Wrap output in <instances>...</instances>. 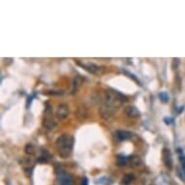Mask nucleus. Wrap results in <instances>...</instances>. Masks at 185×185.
<instances>
[{
	"label": "nucleus",
	"mask_w": 185,
	"mask_h": 185,
	"mask_svg": "<svg viewBox=\"0 0 185 185\" xmlns=\"http://www.w3.org/2000/svg\"><path fill=\"white\" fill-rule=\"evenodd\" d=\"M43 127H45L46 129L48 130H52L54 128L56 123L52 118V114H44V118H43Z\"/></svg>",
	"instance_id": "5"
},
{
	"label": "nucleus",
	"mask_w": 185,
	"mask_h": 185,
	"mask_svg": "<svg viewBox=\"0 0 185 185\" xmlns=\"http://www.w3.org/2000/svg\"><path fill=\"white\" fill-rule=\"evenodd\" d=\"M32 96H30V97H28V100H27V102H26V109H28L29 108V105H30V103H31V101H32Z\"/></svg>",
	"instance_id": "21"
},
{
	"label": "nucleus",
	"mask_w": 185,
	"mask_h": 185,
	"mask_svg": "<svg viewBox=\"0 0 185 185\" xmlns=\"http://www.w3.org/2000/svg\"><path fill=\"white\" fill-rule=\"evenodd\" d=\"M123 72H124V73L126 74L127 76L129 77V78H131L132 79H133V81H135V82H136L137 84H139V85H142V84H140V79H138L137 77L135 76V75H133V74H132V73H130V72H128V71H126V70H123Z\"/></svg>",
	"instance_id": "15"
},
{
	"label": "nucleus",
	"mask_w": 185,
	"mask_h": 185,
	"mask_svg": "<svg viewBox=\"0 0 185 185\" xmlns=\"http://www.w3.org/2000/svg\"><path fill=\"white\" fill-rule=\"evenodd\" d=\"M44 94L47 95H62L63 91L62 90H48L46 92H44Z\"/></svg>",
	"instance_id": "16"
},
{
	"label": "nucleus",
	"mask_w": 185,
	"mask_h": 185,
	"mask_svg": "<svg viewBox=\"0 0 185 185\" xmlns=\"http://www.w3.org/2000/svg\"><path fill=\"white\" fill-rule=\"evenodd\" d=\"M134 179H135L134 175H132V173H126V175L123 176L122 180H121V184H123V185H130L132 182L134 181Z\"/></svg>",
	"instance_id": "9"
},
{
	"label": "nucleus",
	"mask_w": 185,
	"mask_h": 185,
	"mask_svg": "<svg viewBox=\"0 0 185 185\" xmlns=\"http://www.w3.org/2000/svg\"><path fill=\"white\" fill-rule=\"evenodd\" d=\"M69 115V107L66 104L59 105L56 110V117L59 120H64Z\"/></svg>",
	"instance_id": "4"
},
{
	"label": "nucleus",
	"mask_w": 185,
	"mask_h": 185,
	"mask_svg": "<svg viewBox=\"0 0 185 185\" xmlns=\"http://www.w3.org/2000/svg\"><path fill=\"white\" fill-rule=\"evenodd\" d=\"M79 64L81 65L84 70H86L88 73H91V74H97L99 70H100V68H99L97 65L93 64V63H82H82H79Z\"/></svg>",
	"instance_id": "8"
},
{
	"label": "nucleus",
	"mask_w": 185,
	"mask_h": 185,
	"mask_svg": "<svg viewBox=\"0 0 185 185\" xmlns=\"http://www.w3.org/2000/svg\"><path fill=\"white\" fill-rule=\"evenodd\" d=\"M49 160H51V156H49V154L48 152H46V154L43 153L42 155L37 159V161L38 163H48Z\"/></svg>",
	"instance_id": "12"
},
{
	"label": "nucleus",
	"mask_w": 185,
	"mask_h": 185,
	"mask_svg": "<svg viewBox=\"0 0 185 185\" xmlns=\"http://www.w3.org/2000/svg\"><path fill=\"white\" fill-rule=\"evenodd\" d=\"M74 139L73 137L68 134H62L57 138L55 142L57 153L61 158H68L73 149Z\"/></svg>",
	"instance_id": "1"
},
{
	"label": "nucleus",
	"mask_w": 185,
	"mask_h": 185,
	"mask_svg": "<svg viewBox=\"0 0 185 185\" xmlns=\"http://www.w3.org/2000/svg\"><path fill=\"white\" fill-rule=\"evenodd\" d=\"M127 163H128V158H127V157L122 156V155L116 156V165L117 166L123 167V166H125Z\"/></svg>",
	"instance_id": "10"
},
{
	"label": "nucleus",
	"mask_w": 185,
	"mask_h": 185,
	"mask_svg": "<svg viewBox=\"0 0 185 185\" xmlns=\"http://www.w3.org/2000/svg\"><path fill=\"white\" fill-rule=\"evenodd\" d=\"M162 159L163 162L166 167L168 168L169 170H172L173 167V157H172V153H171V150L169 148H163L162 150Z\"/></svg>",
	"instance_id": "3"
},
{
	"label": "nucleus",
	"mask_w": 185,
	"mask_h": 185,
	"mask_svg": "<svg viewBox=\"0 0 185 185\" xmlns=\"http://www.w3.org/2000/svg\"><path fill=\"white\" fill-rule=\"evenodd\" d=\"M129 160H130V163L131 165L133 166V167H139V166L142 164V161H140V158L138 156H131L130 158H129Z\"/></svg>",
	"instance_id": "11"
},
{
	"label": "nucleus",
	"mask_w": 185,
	"mask_h": 185,
	"mask_svg": "<svg viewBox=\"0 0 185 185\" xmlns=\"http://www.w3.org/2000/svg\"><path fill=\"white\" fill-rule=\"evenodd\" d=\"M114 136H115V139H116L117 140H119V142H123V140L131 139V137L133 136V134H132L131 132H129V131L117 130L114 133Z\"/></svg>",
	"instance_id": "7"
},
{
	"label": "nucleus",
	"mask_w": 185,
	"mask_h": 185,
	"mask_svg": "<svg viewBox=\"0 0 185 185\" xmlns=\"http://www.w3.org/2000/svg\"><path fill=\"white\" fill-rule=\"evenodd\" d=\"M179 63H180V59H179V58H173V64H172V67H173V70H175V69H177V68H178Z\"/></svg>",
	"instance_id": "17"
},
{
	"label": "nucleus",
	"mask_w": 185,
	"mask_h": 185,
	"mask_svg": "<svg viewBox=\"0 0 185 185\" xmlns=\"http://www.w3.org/2000/svg\"><path fill=\"white\" fill-rule=\"evenodd\" d=\"M124 114L128 117L131 118H138L140 116V112L134 106H127L124 109Z\"/></svg>",
	"instance_id": "6"
},
{
	"label": "nucleus",
	"mask_w": 185,
	"mask_h": 185,
	"mask_svg": "<svg viewBox=\"0 0 185 185\" xmlns=\"http://www.w3.org/2000/svg\"><path fill=\"white\" fill-rule=\"evenodd\" d=\"M34 152V148H33V145H26L25 146V153L27 154H33Z\"/></svg>",
	"instance_id": "18"
},
{
	"label": "nucleus",
	"mask_w": 185,
	"mask_h": 185,
	"mask_svg": "<svg viewBox=\"0 0 185 185\" xmlns=\"http://www.w3.org/2000/svg\"><path fill=\"white\" fill-rule=\"evenodd\" d=\"M82 84V79L81 78H76L75 79H74V82H73V84H72V86H73V92H76L77 90H78V88L79 86L81 85Z\"/></svg>",
	"instance_id": "14"
},
{
	"label": "nucleus",
	"mask_w": 185,
	"mask_h": 185,
	"mask_svg": "<svg viewBox=\"0 0 185 185\" xmlns=\"http://www.w3.org/2000/svg\"><path fill=\"white\" fill-rule=\"evenodd\" d=\"M164 122L167 124V125H171L173 122V118L172 117H165L164 118Z\"/></svg>",
	"instance_id": "19"
},
{
	"label": "nucleus",
	"mask_w": 185,
	"mask_h": 185,
	"mask_svg": "<svg viewBox=\"0 0 185 185\" xmlns=\"http://www.w3.org/2000/svg\"><path fill=\"white\" fill-rule=\"evenodd\" d=\"M55 175L59 185H73V177L61 167L55 168Z\"/></svg>",
	"instance_id": "2"
},
{
	"label": "nucleus",
	"mask_w": 185,
	"mask_h": 185,
	"mask_svg": "<svg viewBox=\"0 0 185 185\" xmlns=\"http://www.w3.org/2000/svg\"><path fill=\"white\" fill-rule=\"evenodd\" d=\"M159 99H160V101L162 102V103H168V102L170 101V97H169V95H168V93L167 92H165V91H163V92H160L159 93Z\"/></svg>",
	"instance_id": "13"
},
{
	"label": "nucleus",
	"mask_w": 185,
	"mask_h": 185,
	"mask_svg": "<svg viewBox=\"0 0 185 185\" xmlns=\"http://www.w3.org/2000/svg\"><path fill=\"white\" fill-rule=\"evenodd\" d=\"M82 185H88V179H87V177H84V178H82Z\"/></svg>",
	"instance_id": "20"
}]
</instances>
